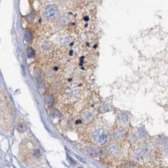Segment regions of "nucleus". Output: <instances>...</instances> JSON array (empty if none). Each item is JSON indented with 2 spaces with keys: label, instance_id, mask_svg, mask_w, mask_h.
Instances as JSON below:
<instances>
[{
  "label": "nucleus",
  "instance_id": "obj_4",
  "mask_svg": "<svg viewBox=\"0 0 168 168\" xmlns=\"http://www.w3.org/2000/svg\"><path fill=\"white\" fill-rule=\"evenodd\" d=\"M108 151L111 155H116L118 152V146L116 143H111L108 146Z\"/></svg>",
  "mask_w": 168,
  "mask_h": 168
},
{
  "label": "nucleus",
  "instance_id": "obj_6",
  "mask_svg": "<svg viewBox=\"0 0 168 168\" xmlns=\"http://www.w3.org/2000/svg\"><path fill=\"white\" fill-rule=\"evenodd\" d=\"M137 134H138V136H139L140 139H145L148 136L147 131L146 130L144 127H140V128L138 129Z\"/></svg>",
  "mask_w": 168,
  "mask_h": 168
},
{
  "label": "nucleus",
  "instance_id": "obj_11",
  "mask_svg": "<svg viewBox=\"0 0 168 168\" xmlns=\"http://www.w3.org/2000/svg\"><path fill=\"white\" fill-rule=\"evenodd\" d=\"M27 56H28V57H33L35 56V51H34L33 48H27Z\"/></svg>",
  "mask_w": 168,
  "mask_h": 168
},
{
  "label": "nucleus",
  "instance_id": "obj_8",
  "mask_svg": "<svg viewBox=\"0 0 168 168\" xmlns=\"http://www.w3.org/2000/svg\"><path fill=\"white\" fill-rule=\"evenodd\" d=\"M27 129V126L24 123H19L17 125V130L19 133H24Z\"/></svg>",
  "mask_w": 168,
  "mask_h": 168
},
{
  "label": "nucleus",
  "instance_id": "obj_10",
  "mask_svg": "<svg viewBox=\"0 0 168 168\" xmlns=\"http://www.w3.org/2000/svg\"><path fill=\"white\" fill-rule=\"evenodd\" d=\"M25 39L26 41L28 42V43L32 41V39H33V33H32L31 31H29V30H27V31H26Z\"/></svg>",
  "mask_w": 168,
  "mask_h": 168
},
{
  "label": "nucleus",
  "instance_id": "obj_2",
  "mask_svg": "<svg viewBox=\"0 0 168 168\" xmlns=\"http://www.w3.org/2000/svg\"><path fill=\"white\" fill-rule=\"evenodd\" d=\"M91 139L94 143H100V144H104L108 140V135L103 130L98 129L95 132H94L91 135Z\"/></svg>",
  "mask_w": 168,
  "mask_h": 168
},
{
  "label": "nucleus",
  "instance_id": "obj_3",
  "mask_svg": "<svg viewBox=\"0 0 168 168\" xmlns=\"http://www.w3.org/2000/svg\"><path fill=\"white\" fill-rule=\"evenodd\" d=\"M125 133H126V130L122 127L116 129L115 130L114 133H113L115 139L116 140H122L123 139V137H124Z\"/></svg>",
  "mask_w": 168,
  "mask_h": 168
},
{
  "label": "nucleus",
  "instance_id": "obj_1",
  "mask_svg": "<svg viewBox=\"0 0 168 168\" xmlns=\"http://www.w3.org/2000/svg\"><path fill=\"white\" fill-rule=\"evenodd\" d=\"M59 14V9L55 5L47 6L43 10V17L45 19H55Z\"/></svg>",
  "mask_w": 168,
  "mask_h": 168
},
{
  "label": "nucleus",
  "instance_id": "obj_9",
  "mask_svg": "<svg viewBox=\"0 0 168 168\" xmlns=\"http://www.w3.org/2000/svg\"><path fill=\"white\" fill-rule=\"evenodd\" d=\"M147 148L145 147V146H142V147H140L138 149L137 153H138L139 157H145V156H146V154H147Z\"/></svg>",
  "mask_w": 168,
  "mask_h": 168
},
{
  "label": "nucleus",
  "instance_id": "obj_5",
  "mask_svg": "<svg viewBox=\"0 0 168 168\" xmlns=\"http://www.w3.org/2000/svg\"><path fill=\"white\" fill-rule=\"evenodd\" d=\"M44 102H45L46 105L48 106H51L54 104V99L51 94H46L45 96H44Z\"/></svg>",
  "mask_w": 168,
  "mask_h": 168
},
{
  "label": "nucleus",
  "instance_id": "obj_7",
  "mask_svg": "<svg viewBox=\"0 0 168 168\" xmlns=\"http://www.w3.org/2000/svg\"><path fill=\"white\" fill-rule=\"evenodd\" d=\"M118 120L121 121V122H123V123H127L128 120H129V116H128V115L126 113H120V114H118Z\"/></svg>",
  "mask_w": 168,
  "mask_h": 168
},
{
  "label": "nucleus",
  "instance_id": "obj_12",
  "mask_svg": "<svg viewBox=\"0 0 168 168\" xmlns=\"http://www.w3.org/2000/svg\"><path fill=\"white\" fill-rule=\"evenodd\" d=\"M164 151L168 154V143H164Z\"/></svg>",
  "mask_w": 168,
  "mask_h": 168
}]
</instances>
